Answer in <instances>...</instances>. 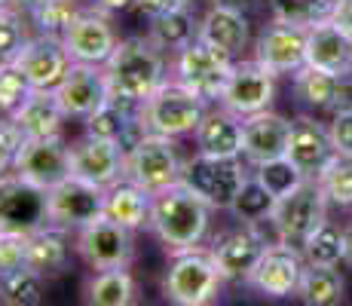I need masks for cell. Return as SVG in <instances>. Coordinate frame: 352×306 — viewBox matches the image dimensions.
<instances>
[{"mask_svg": "<svg viewBox=\"0 0 352 306\" xmlns=\"http://www.w3.org/2000/svg\"><path fill=\"white\" fill-rule=\"evenodd\" d=\"M291 120L276 111H261L242 120V156L252 166L288 153Z\"/></svg>", "mask_w": 352, "mask_h": 306, "instance_id": "21", "label": "cell"}, {"mask_svg": "<svg viewBox=\"0 0 352 306\" xmlns=\"http://www.w3.org/2000/svg\"><path fill=\"white\" fill-rule=\"evenodd\" d=\"M343 248H346L343 230L324 217L319 227L307 236V242L300 245V254L313 267H337V263H343Z\"/></svg>", "mask_w": 352, "mask_h": 306, "instance_id": "33", "label": "cell"}, {"mask_svg": "<svg viewBox=\"0 0 352 306\" xmlns=\"http://www.w3.org/2000/svg\"><path fill=\"white\" fill-rule=\"evenodd\" d=\"M316 3H319L322 10H328V12H331V10H334V6H337V0H316Z\"/></svg>", "mask_w": 352, "mask_h": 306, "instance_id": "53", "label": "cell"}, {"mask_svg": "<svg viewBox=\"0 0 352 306\" xmlns=\"http://www.w3.org/2000/svg\"><path fill=\"white\" fill-rule=\"evenodd\" d=\"M31 92H34L31 80L25 77L16 65H3V67H0V113L12 117V111H16V107L22 105Z\"/></svg>", "mask_w": 352, "mask_h": 306, "instance_id": "42", "label": "cell"}, {"mask_svg": "<svg viewBox=\"0 0 352 306\" xmlns=\"http://www.w3.org/2000/svg\"><path fill=\"white\" fill-rule=\"evenodd\" d=\"M111 98L144 105L166 83V58L151 37H126L104 61Z\"/></svg>", "mask_w": 352, "mask_h": 306, "instance_id": "1", "label": "cell"}, {"mask_svg": "<svg viewBox=\"0 0 352 306\" xmlns=\"http://www.w3.org/2000/svg\"><path fill=\"white\" fill-rule=\"evenodd\" d=\"M0 303L6 306H37L43 303V276L31 267H19L0 276Z\"/></svg>", "mask_w": 352, "mask_h": 306, "instance_id": "36", "label": "cell"}, {"mask_svg": "<svg viewBox=\"0 0 352 306\" xmlns=\"http://www.w3.org/2000/svg\"><path fill=\"white\" fill-rule=\"evenodd\" d=\"M254 58L267 65L273 74H291L294 77L307 65V31L285 22H273L254 43Z\"/></svg>", "mask_w": 352, "mask_h": 306, "instance_id": "20", "label": "cell"}, {"mask_svg": "<svg viewBox=\"0 0 352 306\" xmlns=\"http://www.w3.org/2000/svg\"><path fill=\"white\" fill-rule=\"evenodd\" d=\"M12 172L34 187L52 190L56 184L71 178V147L62 141V135L25 138L16 151V160H12Z\"/></svg>", "mask_w": 352, "mask_h": 306, "instance_id": "10", "label": "cell"}, {"mask_svg": "<svg viewBox=\"0 0 352 306\" xmlns=\"http://www.w3.org/2000/svg\"><path fill=\"white\" fill-rule=\"evenodd\" d=\"M96 3V10L107 12V16H113V12H126L135 6V0H92Z\"/></svg>", "mask_w": 352, "mask_h": 306, "instance_id": "49", "label": "cell"}, {"mask_svg": "<svg viewBox=\"0 0 352 306\" xmlns=\"http://www.w3.org/2000/svg\"><path fill=\"white\" fill-rule=\"evenodd\" d=\"M147 37L162 52H181L187 43H193L199 37V22H196V16L190 12V6H178V10L151 19L147 22Z\"/></svg>", "mask_w": 352, "mask_h": 306, "instance_id": "29", "label": "cell"}, {"mask_svg": "<svg viewBox=\"0 0 352 306\" xmlns=\"http://www.w3.org/2000/svg\"><path fill=\"white\" fill-rule=\"evenodd\" d=\"M328 113H331V117H337V113H352V74L340 77V86H337Z\"/></svg>", "mask_w": 352, "mask_h": 306, "instance_id": "47", "label": "cell"}, {"mask_svg": "<svg viewBox=\"0 0 352 306\" xmlns=\"http://www.w3.org/2000/svg\"><path fill=\"white\" fill-rule=\"evenodd\" d=\"M25 77L31 80L34 89H58V83L65 80V74L71 71L74 58L67 52L62 37H50V34H37L25 43V50L19 52V58L12 61Z\"/></svg>", "mask_w": 352, "mask_h": 306, "instance_id": "18", "label": "cell"}, {"mask_svg": "<svg viewBox=\"0 0 352 306\" xmlns=\"http://www.w3.org/2000/svg\"><path fill=\"white\" fill-rule=\"evenodd\" d=\"M199 37L206 43L230 52V56H239L248 46V40H252V25H248L245 12L227 10V6H212L199 19Z\"/></svg>", "mask_w": 352, "mask_h": 306, "instance_id": "27", "label": "cell"}, {"mask_svg": "<svg viewBox=\"0 0 352 306\" xmlns=\"http://www.w3.org/2000/svg\"><path fill=\"white\" fill-rule=\"evenodd\" d=\"M324 208H328V196H324L319 178H307L288 196L276 199V208L270 215L276 239L300 248L307 236L324 221Z\"/></svg>", "mask_w": 352, "mask_h": 306, "instance_id": "7", "label": "cell"}, {"mask_svg": "<svg viewBox=\"0 0 352 306\" xmlns=\"http://www.w3.org/2000/svg\"><path fill=\"white\" fill-rule=\"evenodd\" d=\"M263 223H242L239 230H230L212 245V257L218 263V273L224 276V282H248L261 261V254L267 251V245L276 242L273 233H263Z\"/></svg>", "mask_w": 352, "mask_h": 306, "instance_id": "11", "label": "cell"}, {"mask_svg": "<svg viewBox=\"0 0 352 306\" xmlns=\"http://www.w3.org/2000/svg\"><path fill=\"white\" fill-rule=\"evenodd\" d=\"M343 294H346V282H343L340 270L337 267H313L307 263L300 276V285H297V297H300L307 306H337L343 303Z\"/></svg>", "mask_w": 352, "mask_h": 306, "instance_id": "31", "label": "cell"}, {"mask_svg": "<svg viewBox=\"0 0 352 306\" xmlns=\"http://www.w3.org/2000/svg\"><path fill=\"white\" fill-rule=\"evenodd\" d=\"M178 138H166V135L147 132L132 151L126 153V178L144 187L147 193H160V190L172 187L181 181V168L184 160L178 153Z\"/></svg>", "mask_w": 352, "mask_h": 306, "instance_id": "6", "label": "cell"}, {"mask_svg": "<svg viewBox=\"0 0 352 306\" xmlns=\"http://www.w3.org/2000/svg\"><path fill=\"white\" fill-rule=\"evenodd\" d=\"M196 153L218 156V160H239L242 156V117L227 107H208L202 122L193 132Z\"/></svg>", "mask_w": 352, "mask_h": 306, "instance_id": "24", "label": "cell"}, {"mask_svg": "<svg viewBox=\"0 0 352 306\" xmlns=\"http://www.w3.org/2000/svg\"><path fill=\"white\" fill-rule=\"evenodd\" d=\"M77 254L83 257V263L89 270H113V267H129L135 254L132 230H126L123 223L111 221L101 215L98 221L86 223L77 230V242H74Z\"/></svg>", "mask_w": 352, "mask_h": 306, "instance_id": "12", "label": "cell"}, {"mask_svg": "<svg viewBox=\"0 0 352 306\" xmlns=\"http://www.w3.org/2000/svg\"><path fill=\"white\" fill-rule=\"evenodd\" d=\"M252 175L276 196V199L288 196L291 190H297L303 181H307V175H303L288 156H276V160L257 162V166H252Z\"/></svg>", "mask_w": 352, "mask_h": 306, "instance_id": "37", "label": "cell"}, {"mask_svg": "<svg viewBox=\"0 0 352 306\" xmlns=\"http://www.w3.org/2000/svg\"><path fill=\"white\" fill-rule=\"evenodd\" d=\"M343 239H346V248H343V263L352 267V223L343 230Z\"/></svg>", "mask_w": 352, "mask_h": 306, "instance_id": "51", "label": "cell"}, {"mask_svg": "<svg viewBox=\"0 0 352 306\" xmlns=\"http://www.w3.org/2000/svg\"><path fill=\"white\" fill-rule=\"evenodd\" d=\"M71 261V245H67V230L56 223H43L40 230L28 233V267L43 278L62 276Z\"/></svg>", "mask_w": 352, "mask_h": 306, "instance_id": "28", "label": "cell"}, {"mask_svg": "<svg viewBox=\"0 0 352 306\" xmlns=\"http://www.w3.org/2000/svg\"><path fill=\"white\" fill-rule=\"evenodd\" d=\"M273 208H276V196L270 193L254 175H248V181L242 184V190L236 193L233 206H230L227 212L239 223H261V221H270Z\"/></svg>", "mask_w": 352, "mask_h": 306, "instance_id": "35", "label": "cell"}, {"mask_svg": "<svg viewBox=\"0 0 352 306\" xmlns=\"http://www.w3.org/2000/svg\"><path fill=\"white\" fill-rule=\"evenodd\" d=\"M303 270H307V261H303L300 248L285 245V242H273V245H267V251L261 254L248 285H252L254 291H261L263 297H276V300H279V297L297 294Z\"/></svg>", "mask_w": 352, "mask_h": 306, "instance_id": "16", "label": "cell"}, {"mask_svg": "<svg viewBox=\"0 0 352 306\" xmlns=\"http://www.w3.org/2000/svg\"><path fill=\"white\" fill-rule=\"evenodd\" d=\"M46 215L56 227L80 230L104 215V190L71 175L52 190H46Z\"/></svg>", "mask_w": 352, "mask_h": 306, "instance_id": "13", "label": "cell"}, {"mask_svg": "<svg viewBox=\"0 0 352 306\" xmlns=\"http://www.w3.org/2000/svg\"><path fill=\"white\" fill-rule=\"evenodd\" d=\"M331 22H337L352 37V0H337V6L331 10Z\"/></svg>", "mask_w": 352, "mask_h": 306, "instance_id": "48", "label": "cell"}, {"mask_svg": "<svg viewBox=\"0 0 352 306\" xmlns=\"http://www.w3.org/2000/svg\"><path fill=\"white\" fill-rule=\"evenodd\" d=\"M62 40H65L67 52H71V58L86 61V65H104L120 43L111 16L96 10V6L92 10H80Z\"/></svg>", "mask_w": 352, "mask_h": 306, "instance_id": "17", "label": "cell"}, {"mask_svg": "<svg viewBox=\"0 0 352 306\" xmlns=\"http://www.w3.org/2000/svg\"><path fill=\"white\" fill-rule=\"evenodd\" d=\"M276 77L267 65H261L257 58L252 61H236L233 71L227 77V86L218 95V105L227 107L236 117H252V113L270 111L276 98Z\"/></svg>", "mask_w": 352, "mask_h": 306, "instance_id": "9", "label": "cell"}, {"mask_svg": "<svg viewBox=\"0 0 352 306\" xmlns=\"http://www.w3.org/2000/svg\"><path fill=\"white\" fill-rule=\"evenodd\" d=\"M212 212L206 199L193 193L184 184H172V187L153 193V208H151V230L157 239L166 245V251H184L202 245L212 223Z\"/></svg>", "mask_w": 352, "mask_h": 306, "instance_id": "2", "label": "cell"}, {"mask_svg": "<svg viewBox=\"0 0 352 306\" xmlns=\"http://www.w3.org/2000/svg\"><path fill=\"white\" fill-rule=\"evenodd\" d=\"M178 6H187V3H184V0H135L132 10L138 12V16H144L147 22H151V19L162 16V12L178 10Z\"/></svg>", "mask_w": 352, "mask_h": 306, "instance_id": "46", "label": "cell"}, {"mask_svg": "<svg viewBox=\"0 0 352 306\" xmlns=\"http://www.w3.org/2000/svg\"><path fill=\"white\" fill-rule=\"evenodd\" d=\"M86 303L92 306H129L135 303V278L129 267L98 270L83 288Z\"/></svg>", "mask_w": 352, "mask_h": 306, "instance_id": "30", "label": "cell"}, {"mask_svg": "<svg viewBox=\"0 0 352 306\" xmlns=\"http://www.w3.org/2000/svg\"><path fill=\"white\" fill-rule=\"evenodd\" d=\"M208 111V101L178 80H166L151 98L141 105L147 132L166 135V138H184L193 135Z\"/></svg>", "mask_w": 352, "mask_h": 306, "instance_id": "4", "label": "cell"}, {"mask_svg": "<svg viewBox=\"0 0 352 306\" xmlns=\"http://www.w3.org/2000/svg\"><path fill=\"white\" fill-rule=\"evenodd\" d=\"M316 178H319L328 202L340 208H352V156L334 153Z\"/></svg>", "mask_w": 352, "mask_h": 306, "instance_id": "38", "label": "cell"}, {"mask_svg": "<svg viewBox=\"0 0 352 306\" xmlns=\"http://www.w3.org/2000/svg\"><path fill=\"white\" fill-rule=\"evenodd\" d=\"M224 276L218 273V263L212 257V248H184L172 251V263L162 278V294L175 306H206L214 303L221 294Z\"/></svg>", "mask_w": 352, "mask_h": 306, "instance_id": "3", "label": "cell"}, {"mask_svg": "<svg viewBox=\"0 0 352 306\" xmlns=\"http://www.w3.org/2000/svg\"><path fill=\"white\" fill-rule=\"evenodd\" d=\"M151 208H153V193H147L144 187H138L129 178L113 184L111 190H104V217L123 223L132 233L141 227H151Z\"/></svg>", "mask_w": 352, "mask_h": 306, "instance_id": "26", "label": "cell"}, {"mask_svg": "<svg viewBox=\"0 0 352 306\" xmlns=\"http://www.w3.org/2000/svg\"><path fill=\"white\" fill-rule=\"evenodd\" d=\"M43 223H50V215H46V190L22 181L16 172L0 175V230L34 233Z\"/></svg>", "mask_w": 352, "mask_h": 306, "instance_id": "14", "label": "cell"}, {"mask_svg": "<svg viewBox=\"0 0 352 306\" xmlns=\"http://www.w3.org/2000/svg\"><path fill=\"white\" fill-rule=\"evenodd\" d=\"M270 3H273V19L276 22L294 25V28H303V31H309L313 25L331 19V12L322 10L316 0H270Z\"/></svg>", "mask_w": 352, "mask_h": 306, "instance_id": "41", "label": "cell"}, {"mask_svg": "<svg viewBox=\"0 0 352 306\" xmlns=\"http://www.w3.org/2000/svg\"><path fill=\"white\" fill-rule=\"evenodd\" d=\"M340 86V77L328 71H319L313 65H303L300 71L294 74V95L300 105L313 107V111H328L331 101H334V92Z\"/></svg>", "mask_w": 352, "mask_h": 306, "instance_id": "34", "label": "cell"}, {"mask_svg": "<svg viewBox=\"0 0 352 306\" xmlns=\"http://www.w3.org/2000/svg\"><path fill=\"white\" fill-rule=\"evenodd\" d=\"M71 175L96 184L101 190H111L113 184L126 178V151L117 141L83 135L71 144Z\"/></svg>", "mask_w": 352, "mask_h": 306, "instance_id": "15", "label": "cell"}, {"mask_svg": "<svg viewBox=\"0 0 352 306\" xmlns=\"http://www.w3.org/2000/svg\"><path fill=\"white\" fill-rule=\"evenodd\" d=\"M334 144H331V132L316 122L313 117H297L291 122V138H288V160L300 168L307 178H316L328 160L334 156Z\"/></svg>", "mask_w": 352, "mask_h": 306, "instance_id": "23", "label": "cell"}, {"mask_svg": "<svg viewBox=\"0 0 352 306\" xmlns=\"http://www.w3.org/2000/svg\"><path fill=\"white\" fill-rule=\"evenodd\" d=\"M141 117V105H129L120 98H107L96 113L86 117V135H96V138H107V141H123V135L129 132L135 120Z\"/></svg>", "mask_w": 352, "mask_h": 306, "instance_id": "32", "label": "cell"}, {"mask_svg": "<svg viewBox=\"0 0 352 306\" xmlns=\"http://www.w3.org/2000/svg\"><path fill=\"white\" fill-rule=\"evenodd\" d=\"M19 267H28V233L0 230V276Z\"/></svg>", "mask_w": 352, "mask_h": 306, "instance_id": "43", "label": "cell"}, {"mask_svg": "<svg viewBox=\"0 0 352 306\" xmlns=\"http://www.w3.org/2000/svg\"><path fill=\"white\" fill-rule=\"evenodd\" d=\"M307 65L346 77L352 74V37L331 19L313 25L307 31Z\"/></svg>", "mask_w": 352, "mask_h": 306, "instance_id": "22", "label": "cell"}, {"mask_svg": "<svg viewBox=\"0 0 352 306\" xmlns=\"http://www.w3.org/2000/svg\"><path fill=\"white\" fill-rule=\"evenodd\" d=\"M12 122L22 132V138H52L62 135L67 113L58 105L56 89H34L22 105L12 111Z\"/></svg>", "mask_w": 352, "mask_h": 306, "instance_id": "25", "label": "cell"}, {"mask_svg": "<svg viewBox=\"0 0 352 306\" xmlns=\"http://www.w3.org/2000/svg\"><path fill=\"white\" fill-rule=\"evenodd\" d=\"M12 3H16L19 10H22V12H28V16H31L34 10H40V6L46 3V0H12Z\"/></svg>", "mask_w": 352, "mask_h": 306, "instance_id": "52", "label": "cell"}, {"mask_svg": "<svg viewBox=\"0 0 352 306\" xmlns=\"http://www.w3.org/2000/svg\"><path fill=\"white\" fill-rule=\"evenodd\" d=\"M184 3H187V6H193V3H196V0H184Z\"/></svg>", "mask_w": 352, "mask_h": 306, "instance_id": "55", "label": "cell"}, {"mask_svg": "<svg viewBox=\"0 0 352 306\" xmlns=\"http://www.w3.org/2000/svg\"><path fill=\"white\" fill-rule=\"evenodd\" d=\"M58 105L67 117L74 120H86L89 113H96L107 98H111V89H107V74L104 65H86V61H74L71 71L65 74V80L58 83Z\"/></svg>", "mask_w": 352, "mask_h": 306, "instance_id": "19", "label": "cell"}, {"mask_svg": "<svg viewBox=\"0 0 352 306\" xmlns=\"http://www.w3.org/2000/svg\"><path fill=\"white\" fill-rule=\"evenodd\" d=\"M331 132V144H334L337 153L352 156V113H337L328 126Z\"/></svg>", "mask_w": 352, "mask_h": 306, "instance_id": "45", "label": "cell"}, {"mask_svg": "<svg viewBox=\"0 0 352 306\" xmlns=\"http://www.w3.org/2000/svg\"><path fill=\"white\" fill-rule=\"evenodd\" d=\"M233 65L236 61L230 52L196 37L181 52H175V80L184 83L187 89H193L196 95H202L206 101H218Z\"/></svg>", "mask_w": 352, "mask_h": 306, "instance_id": "8", "label": "cell"}, {"mask_svg": "<svg viewBox=\"0 0 352 306\" xmlns=\"http://www.w3.org/2000/svg\"><path fill=\"white\" fill-rule=\"evenodd\" d=\"M28 40L31 34L22 12L12 6H0V65H12Z\"/></svg>", "mask_w": 352, "mask_h": 306, "instance_id": "39", "label": "cell"}, {"mask_svg": "<svg viewBox=\"0 0 352 306\" xmlns=\"http://www.w3.org/2000/svg\"><path fill=\"white\" fill-rule=\"evenodd\" d=\"M12 3V0H0V6H10Z\"/></svg>", "mask_w": 352, "mask_h": 306, "instance_id": "54", "label": "cell"}, {"mask_svg": "<svg viewBox=\"0 0 352 306\" xmlns=\"http://www.w3.org/2000/svg\"><path fill=\"white\" fill-rule=\"evenodd\" d=\"M80 6L77 0H46L40 10L31 12V22L37 34H50V37H65L71 22L77 19Z\"/></svg>", "mask_w": 352, "mask_h": 306, "instance_id": "40", "label": "cell"}, {"mask_svg": "<svg viewBox=\"0 0 352 306\" xmlns=\"http://www.w3.org/2000/svg\"><path fill=\"white\" fill-rule=\"evenodd\" d=\"M248 181V168L239 160H218V156L193 153L184 160L181 168V184L190 187L199 199H206L212 208H230L242 184Z\"/></svg>", "mask_w": 352, "mask_h": 306, "instance_id": "5", "label": "cell"}, {"mask_svg": "<svg viewBox=\"0 0 352 306\" xmlns=\"http://www.w3.org/2000/svg\"><path fill=\"white\" fill-rule=\"evenodd\" d=\"M22 132L16 129V122L10 117L0 120V175H6L12 168V160H16V151L22 144Z\"/></svg>", "mask_w": 352, "mask_h": 306, "instance_id": "44", "label": "cell"}, {"mask_svg": "<svg viewBox=\"0 0 352 306\" xmlns=\"http://www.w3.org/2000/svg\"><path fill=\"white\" fill-rule=\"evenodd\" d=\"M0 67H3V65H0Z\"/></svg>", "mask_w": 352, "mask_h": 306, "instance_id": "56", "label": "cell"}, {"mask_svg": "<svg viewBox=\"0 0 352 306\" xmlns=\"http://www.w3.org/2000/svg\"><path fill=\"white\" fill-rule=\"evenodd\" d=\"M254 3L257 0H212V6H227V10H239V12L252 10Z\"/></svg>", "mask_w": 352, "mask_h": 306, "instance_id": "50", "label": "cell"}]
</instances>
